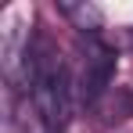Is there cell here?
Returning <instances> with one entry per match:
<instances>
[{
	"label": "cell",
	"mask_w": 133,
	"mask_h": 133,
	"mask_svg": "<svg viewBox=\"0 0 133 133\" xmlns=\"http://www.w3.org/2000/svg\"><path fill=\"white\" fill-rule=\"evenodd\" d=\"M29 97L43 133H61L68 122V72L61 54L40 40L29 50Z\"/></svg>",
	"instance_id": "1"
},
{
	"label": "cell",
	"mask_w": 133,
	"mask_h": 133,
	"mask_svg": "<svg viewBox=\"0 0 133 133\" xmlns=\"http://www.w3.org/2000/svg\"><path fill=\"white\" fill-rule=\"evenodd\" d=\"M111 76H115V50L101 40H90L87 43V54H83V101L94 104L104 90H108Z\"/></svg>",
	"instance_id": "2"
}]
</instances>
